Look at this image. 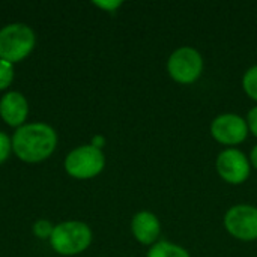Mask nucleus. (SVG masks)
<instances>
[{"instance_id": "2eb2a0df", "label": "nucleus", "mask_w": 257, "mask_h": 257, "mask_svg": "<svg viewBox=\"0 0 257 257\" xmlns=\"http://www.w3.org/2000/svg\"><path fill=\"white\" fill-rule=\"evenodd\" d=\"M11 152H12V139L6 133L0 131V164H3L9 158Z\"/></svg>"}, {"instance_id": "f3484780", "label": "nucleus", "mask_w": 257, "mask_h": 257, "mask_svg": "<svg viewBox=\"0 0 257 257\" xmlns=\"http://www.w3.org/2000/svg\"><path fill=\"white\" fill-rule=\"evenodd\" d=\"M247 125L250 128V131L257 137V107L251 108L247 117Z\"/></svg>"}, {"instance_id": "ddd939ff", "label": "nucleus", "mask_w": 257, "mask_h": 257, "mask_svg": "<svg viewBox=\"0 0 257 257\" xmlns=\"http://www.w3.org/2000/svg\"><path fill=\"white\" fill-rule=\"evenodd\" d=\"M14 81V65L0 59V90H5Z\"/></svg>"}, {"instance_id": "4468645a", "label": "nucleus", "mask_w": 257, "mask_h": 257, "mask_svg": "<svg viewBox=\"0 0 257 257\" xmlns=\"http://www.w3.org/2000/svg\"><path fill=\"white\" fill-rule=\"evenodd\" d=\"M53 230H54V226L48 220H38L32 227L33 235L39 239H50Z\"/></svg>"}, {"instance_id": "423d86ee", "label": "nucleus", "mask_w": 257, "mask_h": 257, "mask_svg": "<svg viewBox=\"0 0 257 257\" xmlns=\"http://www.w3.org/2000/svg\"><path fill=\"white\" fill-rule=\"evenodd\" d=\"M227 232L241 241L257 239V208L251 205H236L224 217Z\"/></svg>"}, {"instance_id": "9d476101", "label": "nucleus", "mask_w": 257, "mask_h": 257, "mask_svg": "<svg viewBox=\"0 0 257 257\" xmlns=\"http://www.w3.org/2000/svg\"><path fill=\"white\" fill-rule=\"evenodd\" d=\"M131 230H133L134 238L140 244L151 245L158 239L160 232H161V224L155 214L149 211H142L133 217Z\"/></svg>"}, {"instance_id": "6ab92c4d", "label": "nucleus", "mask_w": 257, "mask_h": 257, "mask_svg": "<svg viewBox=\"0 0 257 257\" xmlns=\"http://www.w3.org/2000/svg\"><path fill=\"white\" fill-rule=\"evenodd\" d=\"M250 158H251V163H253V166L257 169V145L253 148V151H251V155H250Z\"/></svg>"}, {"instance_id": "6e6552de", "label": "nucleus", "mask_w": 257, "mask_h": 257, "mask_svg": "<svg viewBox=\"0 0 257 257\" xmlns=\"http://www.w3.org/2000/svg\"><path fill=\"white\" fill-rule=\"evenodd\" d=\"M217 172L226 182L238 185L247 181L250 163L241 151L226 149L217 158Z\"/></svg>"}, {"instance_id": "dca6fc26", "label": "nucleus", "mask_w": 257, "mask_h": 257, "mask_svg": "<svg viewBox=\"0 0 257 257\" xmlns=\"http://www.w3.org/2000/svg\"><path fill=\"white\" fill-rule=\"evenodd\" d=\"M93 5L101 8V9H104V11H107V12H114L122 5V2H119V0H113V2H93Z\"/></svg>"}, {"instance_id": "9b49d317", "label": "nucleus", "mask_w": 257, "mask_h": 257, "mask_svg": "<svg viewBox=\"0 0 257 257\" xmlns=\"http://www.w3.org/2000/svg\"><path fill=\"white\" fill-rule=\"evenodd\" d=\"M148 257H190L185 248L166 241L157 242L148 253Z\"/></svg>"}, {"instance_id": "0eeeda50", "label": "nucleus", "mask_w": 257, "mask_h": 257, "mask_svg": "<svg viewBox=\"0 0 257 257\" xmlns=\"http://www.w3.org/2000/svg\"><path fill=\"white\" fill-rule=\"evenodd\" d=\"M211 134L218 143L226 146H233L245 140L248 134V125L247 120H244L241 116L226 113L217 116L212 120Z\"/></svg>"}, {"instance_id": "20e7f679", "label": "nucleus", "mask_w": 257, "mask_h": 257, "mask_svg": "<svg viewBox=\"0 0 257 257\" xmlns=\"http://www.w3.org/2000/svg\"><path fill=\"white\" fill-rule=\"evenodd\" d=\"M63 166L65 172L74 179H92L104 170L105 157L101 149L92 145H83L66 155Z\"/></svg>"}, {"instance_id": "f257e3e1", "label": "nucleus", "mask_w": 257, "mask_h": 257, "mask_svg": "<svg viewBox=\"0 0 257 257\" xmlns=\"http://www.w3.org/2000/svg\"><path fill=\"white\" fill-rule=\"evenodd\" d=\"M57 146V133L44 122L24 123L12 136V152L24 163H42L53 155Z\"/></svg>"}, {"instance_id": "a211bd4d", "label": "nucleus", "mask_w": 257, "mask_h": 257, "mask_svg": "<svg viewBox=\"0 0 257 257\" xmlns=\"http://www.w3.org/2000/svg\"><path fill=\"white\" fill-rule=\"evenodd\" d=\"M90 145L102 151V146L105 145V139H104V136H95V137L92 139V142H90Z\"/></svg>"}, {"instance_id": "1a4fd4ad", "label": "nucleus", "mask_w": 257, "mask_h": 257, "mask_svg": "<svg viewBox=\"0 0 257 257\" xmlns=\"http://www.w3.org/2000/svg\"><path fill=\"white\" fill-rule=\"evenodd\" d=\"M29 102L21 92L11 90L0 98V117L6 125L17 130L26 123Z\"/></svg>"}, {"instance_id": "7ed1b4c3", "label": "nucleus", "mask_w": 257, "mask_h": 257, "mask_svg": "<svg viewBox=\"0 0 257 257\" xmlns=\"http://www.w3.org/2000/svg\"><path fill=\"white\" fill-rule=\"evenodd\" d=\"M36 45L33 29L24 23H11L0 29V59L18 63L30 56Z\"/></svg>"}, {"instance_id": "39448f33", "label": "nucleus", "mask_w": 257, "mask_h": 257, "mask_svg": "<svg viewBox=\"0 0 257 257\" xmlns=\"http://www.w3.org/2000/svg\"><path fill=\"white\" fill-rule=\"evenodd\" d=\"M167 69L175 81L190 84L200 77L203 71V59L197 50L191 47H181L169 57Z\"/></svg>"}, {"instance_id": "f8f14e48", "label": "nucleus", "mask_w": 257, "mask_h": 257, "mask_svg": "<svg viewBox=\"0 0 257 257\" xmlns=\"http://www.w3.org/2000/svg\"><path fill=\"white\" fill-rule=\"evenodd\" d=\"M242 86H244L245 93H247L251 99L257 101V65L256 66H251V68L245 72V75H244V78H242Z\"/></svg>"}, {"instance_id": "f03ea898", "label": "nucleus", "mask_w": 257, "mask_h": 257, "mask_svg": "<svg viewBox=\"0 0 257 257\" xmlns=\"http://www.w3.org/2000/svg\"><path fill=\"white\" fill-rule=\"evenodd\" d=\"M48 241L51 248L57 254L77 256L86 251L92 244V230L83 221H62L54 226V230Z\"/></svg>"}]
</instances>
